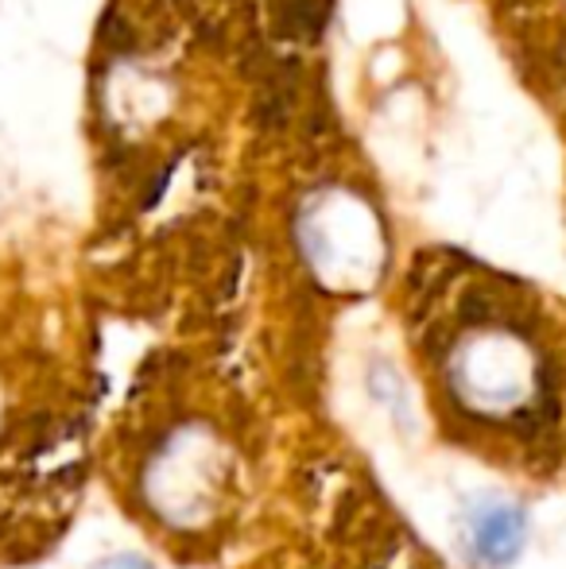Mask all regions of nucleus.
Returning a JSON list of instances; mask_svg holds the SVG:
<instances>
[{
  "mask_svg": "<svg viewBox=\"0 0 566 569\" xmlns=\"http://www.w3.org/2000/svg\"><path fill=\"white\" fill-rule=\"evenodd\" d=\"M469 555L481 566H505L524 547V516L508 503H489L469 516Z\"/></svg>",
  "mask_w": 566,
  "mask_h": 569,
  "instance_id": "nucleus-1",
  "label": "nucleus"
},
{
  "mask_svg": "<svg viewBox=\"0 0 566 569\" xmlns=\"http://www.w3.org/2000/svg\"><path fill=\"white\" fill-rule=\"evenodd\" d=\"M330 16V0H287L284 23L291 36H318V28Z\"/></svg>",
  "mask_w": 566,
  "mask_h": 569,
  "instance_id": "nucleus-2",
  "label": "nucleus"
},
{
  "mask_svg": "<svg viewBox=\"0 0 566 569\" xmlns=\"http://www.w3.org/2000/svg\"><path fill=\"white\" fill-rule=\"evenodd\" d=\"M98 569H151V566L137 562V558H113V562H106V566H98Z\"/></svg>",
  "mask_w": 566,
  "mask_h": 569,
  "instance_id": "nucleus-3",
  "label": "nucleus"
}]
</instances>
